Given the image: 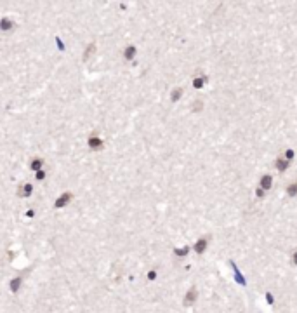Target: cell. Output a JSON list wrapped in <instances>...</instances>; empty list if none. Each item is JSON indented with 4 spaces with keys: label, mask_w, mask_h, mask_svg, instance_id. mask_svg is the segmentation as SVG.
<instances>
[{
    "label": "cell",
    "mask_w": 297,
    "mask_h": 313,
    "mask_svg": "<svg viewBox=\"0 0 297 313\" xmlns=\"http://www.w3.org/2000/svg\"><path fill=\"white\" fill-rule=\"evenodd\" d=\"M256 195H257V198H263V197H264V190L261 188V186L256 190Z\"/></svg>",
    "instance_id": "20"
},
{
    "label": "cell",
    "mask_w": 297,
    "mask_h": 313,
    "mask_svg": "<svg viewBox=\"0 0 297 313\" xmlns=\"http://www.w3.org/2000/svg\"><path fill=\"white\" fill-rule=\"evenodd\" d=\"M174 252H176V256H186L189 252V247H181V249H176Z\"/></svg>",
    "instance_id": "16"
},
{
    "label": "cell",
    "mask_w": 297,
    "mask_h": 313,
    "mask_svg": "<svg viewBox=\"0 0 297 313\" xmlns=\"http://www.w3.org/2000/svg\"><path fill=\"white\" fill-rule=\"evenodd\" d=\"M19 283H21V277H16V278H14V280H12V282H11V289L14 290V292H16V290H18Z\"/></svg>",
    "instance_id": "15"
},
{
    "label": "cell",
    "mask_w": 297,
    "mask_h": 313,
    "mask_svg": "<svg viewBox=\"0 0 297 313\" xmlns=\"http://www.w3.org/2000/svg\"><path fill=\"white\" fill-rule=\"evenodd\" d=\"M289 165H290V162L287 159H282V157H278V159H276V162H275V167H276V170H278V172H285V170L289 169Z\"/></svg>",
    "instance_id": "5"
},
{
    "label": "cell",
    "mask_w": 297,
    "mask_h": 313,
    "mask_svg": "<svg viewBox=\"0 0 297 313\" xmlns=\"http://www.w3.org/2000/svg\"><path fill=\"white\" fill-rule=\"evenodd\" d=\"M202 108H203V103L200 101V99H196V101L193 103V111H202Z\"/></svg>",
    "instance_id": "17"
},
{
    "label": "cell",
    "mask_w": 297,
    "mask_h": 313,
    "mask_svg": "<svg viewBox=\"0 0 297 313\" xmlns=\"http://www.w3.org/2000/svg\"><path fill=\"white\" fill-rule=\"evenodd\" d=\"M31 192H33V186H31L30 183H23V185L18 188V195L19 197H30Z\"/></svg>",
    "instance_id": "4"
},
{
    "label": "cell",
    "mask_w": 297,
    "mask_h": 313,
    "mask_svg": "<svg viewBox=\"0 0 297 313\" xmlns=\"http://www.w3.org/2000/svg\"><path fill=\"white\" fill-rule=\"evenodd\" d=\"M287 195H289V197H295L297 195V181L287 186Z\"/></svg>",
    "instance_id": "12"
},
{
    "label": "cell",
    "mask_w": 297,
    "mask_h": 313,
    "mask_svg": "<svg viewBox=\"0 0 297 313\" xmlns=\"http://www.w3.org/2000/svg\"><path fill=\"white\" fill-rule=\"evenodd\" d=\"M0 28H2L4 31L12 30V28H14V21H11L9 18H2L0 19Z\"/></svg>",
    "instance_id": "8"
},
{
    "label": "cell",
    "mask_w": 297,
    "mask_h": 313,
    "mask_svg": "<svg viewBox=\"0 0 297 313\" xmlns=\"http://www.w3.org/2000/svg\"><path fill=\"white\" fill-rule=\"evenodd\" d=\"M135 54H137V49H135V46H127L124 51V59L125 61H132L135 57Z\"/></svg>",
    "instance_id": "7"
},
{
    "label": "cell",
    "mask_w": 297,
    "mask_h": 313,
    "mask_svg": "<svg viewBox=\"0 0 297 313\" xmlns=\"http://www.w3.org/2000/svg\"><path fill=\"white\" fill-rule=\"evenodd\" d=\"M155 277H156V273H155V272H150V273H148V278H150V280H153Z\"/></svg>",
    "instance_id": "22"
},
{
    "label": "cell",
    "mask_w": 297,
    "mask_h": 313,
    "mask_svg": "<svg viewBox=\"0 0 297 313\" xmlns=\"http://www.w3.org/2000/svg\"><path fill=\"white\" fill-rule=\"evenodd\" d=\"M294 157H295V153H294V150H285V159L289 160V162H290V160H292V159H294Z\"/></svg>",
    "instance_id": "18"
},
{
    "label": "cell",
    "mask_w": 297,
    "mask_h": 313,
    "mask_svg": "<svg viewBox=\"0 0 297 313\" xmlns=\"http://www.w3.org/2000/svg\"><path fill=\"white\" fill-rule=\"evenodd\" d=\"M207 247H209V237H202L195 242V247H193V249H195L196 254H203Z\"/></svg>",
    "instance_id": "2"
},
{
    "label": "cell",
    "mask_w": 297,
    "mask_h": 313,
    "mask_svg": "<svg viewBox=\"0 0 297 313\" xmlns=\"http://www.w3.org/2000/svg\"><path fill=\"white\" fill-rule=\"evenodd\" d=\"M87 144H89L90 150L98 151V150H101V148H103V139H101V138H98L96 134H92V136L89 138V141H87Z\"/></svg>",
    "instance_id": "3"
},
{
    "label": "cell",
    "mask_w": 297,
    "mask_h": 313,
    "mask_svg": "<svg viewBox=\"0 0 297 313\" xmlns=\"http://www.w3.org/2000/svg\"><path fill=\"white\" fill-rule=\"evenodd\" d=\"M181 98H183V87H176V89L170 92V99L176 103V101H179Z\"/></svg>",
    "instance_id": "11"
},
{
    "label": "cell",
    "mask_w": 297,
    "mask_h": 313,
    "mask_svg": "<svg viewBox=\"0 0 297 313\" xmlns=\"http://www.w3.org/2000/svg\"><path fill=\"white\" fill-rule=\"evenodd\" d=\"M290 259H292V263H294V264H297V249L292 252V257H290Z\"/></svg>",
    "instance_id": "21"
},
{
    "label": "cell",
    "mask_w": 297,
    "mask_h": 313,
    "mask_svg": "<svg viewBox=\"0 0 297 313\" xmlns=\"http://www.w3.org/2000/svg\"><path fill=\"white\" fill-rule=\"evenodd\" d=\"M72 198H73V193H72V192H64L63 195H61L59 198L56 200V202H54V209H63Z\"/></svg>",
    "instance_id": "1"
},
{
    "label": "cell",
    "mask_w": 297,
    "mask_h": 313,
    "mask_svg": "<svg viewBox=\"0 0 297 313\" xmlns=\"http://www.w3.org/2000/svg\"><path fill=\"white\" fill-rule=\"evenodd\" d=\"M35 177H37L38 181H42V179H44V177H45V172H44V170H38V172L35 174Z\"/></svg>",
    "instance_id": "19"
},
{
    "label": "cell",
    "mask_w": 297,
    "mask_h": 313,
    "mask_svg": "<svg viewBox=\"0 0 297 313\" xmlns=\"http://www.w3.org/2000/svg\"><path fill=\"white\" fill-rule=\"evenodd\" d=\"M259 186L264 190V192H268V190H271V186H273V177L269 176V174H266V176L261 177V183Z\"/></svg>",
    "instance_id": "6"
},
{
    "label": "cell",
    "mask_w": 297,
    "mask_h": 313,
    "mask_svg": "<svg viewBox=\"0 0 297 313\" xmlns=\"http://www.w3.org/2000/svg\"><path fill=\"white\" fill-rule=\"evenodd\" d=\"M42 165H44V160L38 159V157H37V159H33V160L30 162V169H31V170H35V172L42 170Z\"/></svg>",
    "instance_id": "10"
},
{
    "label": "cell",
    "mask_w": 297,
    "mask_h": 313,
    "mask_svg": "<svg viewBox=\"0 0 297 313\" xmlns=\"http://www.w3.org/2000/svg\"><path fill=\"white\" fill-rule=\"evenodd\" d=\"M94 52H96V44H94V42H90V44H89V47H87V49L83 51V56H82V59H83V61H87L90 56H92V54H94Z\"/></svg>",
    "instance_id": "9"
},
{
    "label": "cell",
    "mask_w": 297,
    "mask_h": 313,
    "mask_svg": "<svg viewBox=\"0 0 297 313\" xmlns=\"http://www.w3.org/2000/svg\"><path fill=\"white\" fill-rule=\"evenodd\" d=\"M205 82H207V77H202V78H193V87H195V89H202Z\"/></svg>",
    "instance_id": "13"
},
{
    "label": "cell",
    "mask_w": 297,
    "mask_h": 313,
    "mask_svg": "<svg viewBox=\"0 0 297 313\" xmlns=\"http://www.w3.org/2000/svg\"><path fill=\"white\" fill-rule=\"evenodd\" d=\"M195 298H196V289H189L188 296H186V303H191Z\"/></svg>",
    "instance_id": "14"
}]
</instances>
